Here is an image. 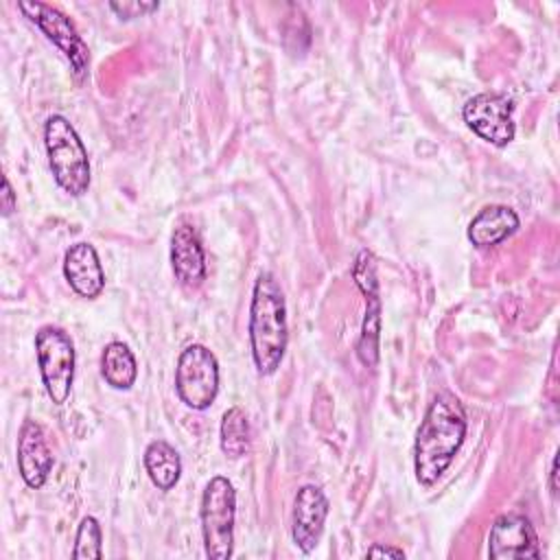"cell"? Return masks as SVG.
Instances as JSON below:
<instances>
[{
	"label": "cell",
	"instance_id": "cell-1",
	"mask_svg": "<svg viewBox=\"0 0 560 560\" xmlns=\"http://www.w3.org/2000/svg\"><path fill=\"white\" fill-rule=\"evenodd\" d=\"M464 438L466 413L459 398L451 392H440L431 400L413 444V470L422 486H431L444 475Z\"/></svg>",
	"mask_w": 560,
	"mask_h": 560
},
{
	"label": "cell",
	"instance_id": "cell-2",
	"mask_svg": "<svg viewBox=\"0 0 560 560\" xmlns=\"http://www.w3.org/2000/svg\"><path fill=\"white\" fill-rule=\"evenodd\" d=\"M289 341L284 293L273 273L256 278L249 306V343L254 365L260 374H273L284 357Z\"/></svg>",
	"mask_w": 560,
	"mask_h": 560
},
{
	"label": "cell",
	"instance_id": "cell-3",
	"mask_svg": "<svg viewBox=\"0 0 560 560\" xmlns=\"http://www.w3.org/2000/svg\"><path fill=\"white\" fill-rule=\"evenodd\" d=\"M44 144L55 182L72 197L90 188V160L77 129L68 118L52 114L44 125Z\"/></svg>",
	"mask_w": 560,
	"mask_h": 560
},
{
	"label": "cell",
	"instance_id": "cell-4",
	"mask_svg": "<svg viewBox=\"0 0 560 560\" xmlns=\"http://www.w3.org/2000/svg\"><path fill=\"white\" fill-rule=\"evenodd\" d=\"M234 516L236 492L228 477L214 475L201 497V532L206 556L212 560H228L234 549Z\"/></svg>",
	"mask_w": 560,
	"mask_h": 560
},
{
	"label": "cell",
	"instance_id": "cell-5",
	"mask_svg": "<svg viewBox=\"0 0 560 560\" xmlns=\"http://www.w3.org/2000/svg\"><path fill=\"white\" fill-rule=\"evenodd\" d=\"M35 354L46 394L55 405H63L74 381V346L57 326H42L35 332Z\"/></svg>",
	"mask_w": 560,
	"mask_h": 560
},
{
	"label": "cell",
	"instance_id": "cell-6",
	"mask_svg": "<svg viewBox=\"0 0 560 560\" xmlns=\"http://www.w3.org/2000/svg\"><path fill=\"white\" fill-rule=\"evenodd\" d=\"M175 389L190 409H208L219 392V363L212 350L190 343L182 350L175 368Z\"/></svg>",
	"mask_w": 560,
	"mask_h": 560
},
{
	"label": "cell",
	"instance_id": "cell-7",
	"mask_svg": "<svg viewBox=\"0 0 560 560\" xmlns=\"http://www.w3.org/2000/svg\"><path fill=\"white\" fill-rule=\"evenodd\" d=\"M18 9L63 52V57L70 61L72 74L81 81L90 66V50L74 22L57 7L39 0H22L18 2Z\"/></svg>",
	"mask_w": 560,
	"mask_h": 560
},
{
	"label": "cell",
	"instance_id": "cell-8",
	"mask_svg": "<svg viewBox=\"0 0 560 560\" xmlns=\"http://www.w3.org/2000/svg\"><path fill=\"white\" fill-rule=\"evenodd\" d=\"M352 278L361 293L365 295V317L361 326V337L357 343V354L363 365L374 368L378 361V337H381V298H378V276L374 254L361 249L352 265Z\"/></svg>",
	"mask_w": 560,
	"mask_h": 560
},
{
	"label": "cell",
	"instance_id": "cell-9",
	"mask_svg": "<svg viewBox=\"0 0 560 560\" xmlns=\"http://www.w3.org/2000/svg\"><path fill=\"white\" fill-rule=\"evenodd\" d=\"M464 122L486 142L505 147L514 140L512 101L497 92H481L466 101L462 109Z\"/></svg>",
	"mask_w": 560,
	"mask_h": 560
},
{
	"label": "cell",
	"instance_id": "cell-10",
	"mask_svg": "<svg viewBox=\"0 0 560 560\" xmlns=\"http://www.w3.org/2000/svg\"><path fill=\"white\" fill-rule=\"evenodd\" d=\"M488 556L492 560H538V538L527 516L501 514L488 534Z\"/></svg>",
	"mask_w": 560,
	"mask_h": 560
},
{
	"label": "cell",
	"instance_id": "cell-11",
	"mask_svg": "<svg viewBox=\"0 0 560 560\" xmlns=\"http://www.w3.org/2000/svg\"><path fill=\"white\" fill-rule=\"evenodd\" d=\"M328 516V499L317 486H302L293 499L291 514V538L304 553H311L324 532Z\"/></svg>",
	"mask_w": 560,
	"mask_h": 560
},
{
	"label": "cell",
	"instance_id": "cell-12",
	"mask_svg": "<svg viewBox=\"0 0 560 560\" xmlns=\"http://www.w3.org/2000/svg\"><path fill=\"white\" fill-rule=\"evenodd\" d=\"M18 468L28 488H42L52 470V453L39 422L26 418L18 433Z\"/></svg>",
	"mask_w": 560,
	"mask_h": 560
},
{
	"label": "cell",
	"instance_id": "cell-13",
	"mask_svg": "<svg viewBox=\"0 0 560 560\" xmlns=\"http://www.w3.org/2000/svg\"><path fill=\"white\" fill-rule=\"evenodd\" d=\"M63 276L77 295L88 300L98 298L105 287V271L94 245L85 241L70 245L63 256Z\"/></svg>",
	"mask_w": 560,
	"mask_h": 560
},
{
	"label": "cell",
	"instance_id": "cell-14",
	"mask_svg": "<svg viewBox=\"0 0 560 560\" xmlns=\"http://www.w3.org/2000/svg\"><path fill=\"white\" fill-rule=\"evenodd\" d=\"M171 265L184 287H199L206 280V256L197 230L179 223L171 234Z\"/></svg>",
	"mask_w": 560,
	"mask_h": 560
},
{
	"label": "cell",
	"instance_id": "cell-15",
	"mask_svg": "<svg viewBox=\"0 0 560 560\" xmlns=\"http://www.w3.org/2000/svg\"><path fill=\"white\" fill-rule=\"evenodd\" d=\"M518 230V214L501 203H492L481 208L470 225H468V241L475 247H492L499 245L503 238Z\"/></svg>",
	"mask_w": 560,
	"mask_h": 560
},
{
	"label": "cell",
	"instance_id": "cell-16",
	"mask_svg": "<svg viewBox=\"0 0 560 560\" xmlns=\"http://www.w3.org/2000/svg\"><path fill=\"white\" fill-rule=\"evenodd\" d=\"M144 468L158 490H171L179 481L182 459L179 453L164 440H153L144 448Z\"/></svg>",
	"mask_w": 560,
	"mask_h": 560
},
{
	"label": "cell",
	"instance_id": "cell-17",
	"mask_svg": "<svg viewBox=\"0 0 560 560\" xmlns=\"http://www.w3.org/2000/svg\"><path fill=\"white\" fill-rule=\"evenodd\" d=\"M101 374L114 389H129L138 376L133 352L122 341H112L101 354Z\"/></svg>",
	"mask_w": 560,
	"mask_h": 560
},
{
	"label": "cell",
	"instance_id": "cell-18",
	"mask_svg": "<svg viewBox=\"0 0 560 560\" xmlns=\"http://www.w3.org/2000/svg\"><path fill=\"white\" fill-rule=\"evenodd\" d=\"M221 451L232 457L238 459L249 451V420L245 416V411L241 407H230L223 418H221Z\"/></svg>",
	"mask_w": 560,
	"mask_h": 560
},
{
	"label": "cell",
	"instance_id": "cell-19",
	"mask_svg": "<svg viewBox=\"0 0 560 560\" xmlns=\"http://www.w3.org/2000/svg\"><path fill=\"white\" fill-rule=\"evenodd\" d=\"M101 525L94 516H85L77 529L72 558L74 560H98L103 556L101 549Z\"/></svg>",
	"mask_w": 560,
	"mask_h": 560
},
{
	"label": "cell",
	"instance_id": "cell-20",
	"mask_svg": "<svg viewBox=\"0 0 560 560\" xmlns=\"http://www.w3.org/2000/svg\"><path fill=\"white\" fill-rule=\"evenodd\" d=\"M109 9L118 18L129 20V18H140L144 13H151V11L160 9V2H155V0H151V2H147V0H125V2H109Z\"/></svg>",
	"mask_w": 560,
	"mask_h": 560
},
{
	"label": "cell",
	"instance_id": "cell-21",
	"mask_svg": "<svg viewBox=\"0 0 560 560\" xmlns=\"http://www.w3.org/2000/svg\"><path fill=\"white\" fill-rule=\"evenodd\" d=\"M18 201H15V192L11 188V182L9 177H2V192H0V208H2V214L9 217L13 210H15Z\"/></svg>",
	"mask_w": 560,
	"mask_h": 560
},
{
	"label": "cell",
	"instance_id": "cell-22",
	"mask_svg": "<svg viewBox=\"0 0 560 560\" xmlns=\"http://www.w3.org/2000/svg\"><path fill=\"white\" fill-rule=\"evenodd\" d=\"M365 556H368V558H405V551H402V549H396V547L374 545V547L368 549Z\"/></svg>",
	"mask_w": 560,
	"mask_h": 560
},
{
	"label": "cell",
	"instance_id": "cell-23",
	"mask_svg": "<svg viewBox=\"0 0 560 560\" xmlns=\"http://www.w3.org/2000/svg\"><path fill=\"white\" fill-rule=\"evenodd\" d=\"M556 477H558V457H553V459H551V470H549V490H551V494H553V497L558 494Z\"/></svg>",
	"mask_w": 560,
	"mask_h": 560
}]
</instances>
